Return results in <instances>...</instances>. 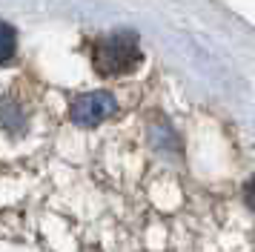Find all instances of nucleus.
Here are the masks:
<instances>
[{
  "label": "nucleus",
  "mask_w": 255,
  "mask_h": 252,
  "mask_svg": "<svg viewBox=\"0 0 255 252\" xmlns=\"http://www.w3.org/2000/svg\"><path fill=\"white\" fill-rule=\"evenodd\" d=\"M92 66L101 78H121L140 66V46L135 32H115L101 37L92 49Z\"/></svg>",
  "instance_id": "obj_1"
},
{
  "label": "nucleus",
  "mask_w": 255,
  "mask_h": 252,
  "mask_svg": "<svg viewBox=\"0 0 255 252\" xmlns=\"http://www.w3.org/2000/svg\"><path fill=\"white\" fill-rule=\"evenodd\" d=\"M115 109H118L115 95H109V92H86V95H81L78 101L72 103L69 118H72V124L86 129V126L104 124L106 118L115 115Z\"/></svg>",
  "instance_id": "obj_2"
},
{
  "label": "nucleus",
  "mask_w": 255,
  "mask_h": 252,
  "mask_svg": "<svg viewBox=\"0 0 255 252\" xmlns=\"http://www.w3.org/2000/svg\"><path fill=\"white\" fill-rule=\"evenodd\" d=\"M14 43H17L14 29L9 26V23H0V63H9V60H12Z\"/></svg>",
  "instance_id": "obj_3"
},
{
  "label": "nucleus",
  "mask_w": 255,
  "mask_h": 252,
  "mask_svg": "<svg viewBox=\"0 0 255 252\" xmlns=\"http://www.w3.org/2000/svg\"><path fill=\"white\" fill-rule=\"evenodd\" d=\"M244 195H247V206L255 212V172H253V178L247 181V186H244Z\"/></svg>",
  "instance_id": "obj_4"
}]
</instances>
